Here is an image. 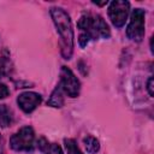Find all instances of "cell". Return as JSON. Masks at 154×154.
<instances>
[{
	"label": "cell",
	"instance_id": "6da1fadb",
	"mask_svg": "<svg viewBox=\"0 0 154 154\" xmlns=\"http://www.w3.org/2000/svg\"><path fill=\"white\" fill-rule=\"evenodd\" d=\"M77 26L81 30L78 37L81 47H85L90 40H96L99 37L107 38L111 35L107 23L99 14H83L78 20Z\"/></svg>",
	"mask_w": 154,
	"mask_h": 154
},
{
	"label": "cell",
	"instance_id": "7a4b0ae2",
	"mask_svg": "<svg viewBox=\"0 0 154 154\" xmlns=\"http://www.w3.org/2000/svg\"><path fill=\"white\" fill-rule=\"evenodd\" d=\"M51 16L60 35L61 54L64 59H70L73 51V30L69 14L59 7L51 8Z\"/></svg>",
	"mask_w": 154,
	"mask_h": 154
},
{
	"label": "cell",
	"instance_id": "3957f363",
	"mask_svg": "<svg viewBox=\"0 0 154 154\" xmlns=\"http://www.w3.org/2000/svg\"><path fill=\"white\" fill-rule=\"evenodd\" d=\"M35 135L30 126H24L10 138V146L17 152H30L34 148Z\"/></svg>",
	"mask_w": 154,
	"mask_h": 154
},
{
	"label": "cell",
	"instance_id": "277c9868",
	"mask_svg": "<svg viewBox=\"0 0 154 154\" xmlns=\"http://www.w3.org/2000/svg\"><path fill=\"white\" fill-rule=\"evenodd\" d=\"M126 35L134 41H141L144 36V11L142 8H135L131 13L129 25L126 28Z\"/></svg>",
	"mask_w": 154,
	"mask_h": 154
},
{
	"label": "cell",
	"instance_id": "5b68a950",
	"mask_svg": "<svg viewBox=\"0 0 154 154\" xmlns=\"http://www.w3.org/2000/svg\"><path fill=\"white\" fill-rule=\"evenodd\" d=\"M63 91L66 93L70 97H77L81 90V83L75 73L66 66H63L60 70V83Z\"/></svg>",
	"mask_w": 154,
	"mask_h": 154
},
{
	"label": "cell",
	"instance_id": "8992f818",
	"mask_svg": "<svg viewBox=\"0 0 154 154\" xmlns=\"http://www.w3.org/2000/svg\"><path fill=\"white\" fill-rule=\"evenodd\" d=\"M129 10H130V4L128 1H122V0L112 1L108 7V16L112 24L117 28H122L128 19Z\"/></svg>",
	"mask_w": 154,
	"mask_h": 154
},
{
	"label": "cell",
	"instance_id": "52a82bcc",
	"mask_svg": "<svg viewBox=\"0 0 154 154\" xmlns=\"http://www.w3.org/2000/svg\"><path fill=\"white\" fill-rule=\"evenodd\" d=\"M42 101V97L41 95L36 94V93H32V91H25V93H22L18 99H17V102H18V106L25 112V113H30L32 112Z\"/></svg>",
	"mask_w": 154,
	"mask_h": 154
},
{
	"label": "cell",
	"instance_id": "ba28073f",
	"mask_svg": "<svg viewBox=\"0 0 154 154\" xmlns=\"http://www.w3.org/2000/svg\"><path fill=\"white\" fill-rule=\"evenodd\" d=\"M37 147L43 154H64L63 149L57 143H48V141L43 137H41L37 141Z\"/></svg>",
	"mask_w": 154,
	"mask_h": 154
},
{
	"label": "cell",
	"instance_id": "9c48e42d",
	"mask_svg": "<svg viewBox=\"0 0 154 154\" xmlns=\"http://www.w3.org/2000/svg\"><path fill=\"white\" fill-rule=\"evenodd\" d=\"M47 103L52 107H61L64 105V91H63V89L59 84L53 90V93H52L49 100L47 101Z\"/></svg>",
	"mask_w": 154,
	"mask_h": 154
},
{
	"label": "cell",
	"instance_id": "30bf717a",
	"mask_svg": "<svg viewBox=\"0 0 154 154\" xmlns=\"http://www.w3.org/2000/svg\"><path fill=\"white\" fill-rule=\"evenodd\" d=\"M12 123V113L11 109L6 105H0V126L7 128Z\"/></svg>",
	"mask_w": 154,
	"mask_h": 154
},
{
	"label": "cell",
	"instance_id": "8fae6325",
	"mask_svg": "<svg viewBox=\"0 0 154 154\" xmlns=\"http://www.w3.org/2000/svg\"><path fill=\"white\" fill-rule=\"evenodd\" d=\"M83 143H84V147H85V149H87V152L89 154H95L100 149V143L94 136L84 137L83 138Z\"/></svg>",
	"mask_w": 154,
	"mask_h": 154
},
{
	"label": "cell",
	"instance_id": "7c38bea8",
	"mask_svg": "<svg viewBox=\"0 0 154 154\" xmlns=\"http://www.w3.org/2000/svg\"><path fill=\"white\" fill-rule=\"evenodd\" d=\"M64 143H65V148H66L67 154H82V152H81L79 148L77 147L75 140L65 138V140H64Z\"/></svg>",
	"mask_w": 154,
	"mask_h": 154
},
{
	"label": "cell",
	"instance_id": "4fadbf2b",
	"mask_svg": "<svg viewBox=\"0 0 154 154\" xmlns=\"http://www.w3.org/2000/svg\"><path fill=\"white\" fill-rule=\"evenodd\" d=\"M7 71H8V60L5 57L0 55V77L6 75Z\"/></svg>",
	"mask_w": 154,
	"mask_h": 154
},
{
	"label": "cell",
	"instance_id": "5bb4252c",
	"mask_svg": "<svg viewBox=\"0 0 154 154\" xmlns=\"http://www.w3.org/2000/svg\"><path fill=\"white\" fill-rule=\"evenodd\" d=\"M10 90L7 88L6 84H4L2 82H0V99H5L6 96H8Z\"/></svg>",
	"mask_w": 154,
	"mask_h": 154
},
{
	"label": "cell",
	"instance_id": "9a60e30c",
	"mask_svg": "<svg viewBox=\"0 0 154 154\" xmlns=\"http://www.w3.org/2000/svg\"><path fill=\"white\" fill-rule=\"evenodd\" d=\"M147 89H148L149 95L153 96V95H154V91H153V77H149L148 83H147Z\"/></svg>",
	"mask_w": 154,
	"mask_h": 154
},
{
	"label": "cell",
	"instance_id": "2e32d148",
	"mask_svg": "<svg viewBox=\"0 0 154 154\" xmlns=\"http://www.w3.org/2000/svg\"><path fill=\"white\" fill-rule=\"evenodd\" d=\"M2 150H4V142H2V137L0 135V154L2 153Z\"/></svg>",
	"mask_w": 154,
	"mask_h": 154
}]
</instances>
